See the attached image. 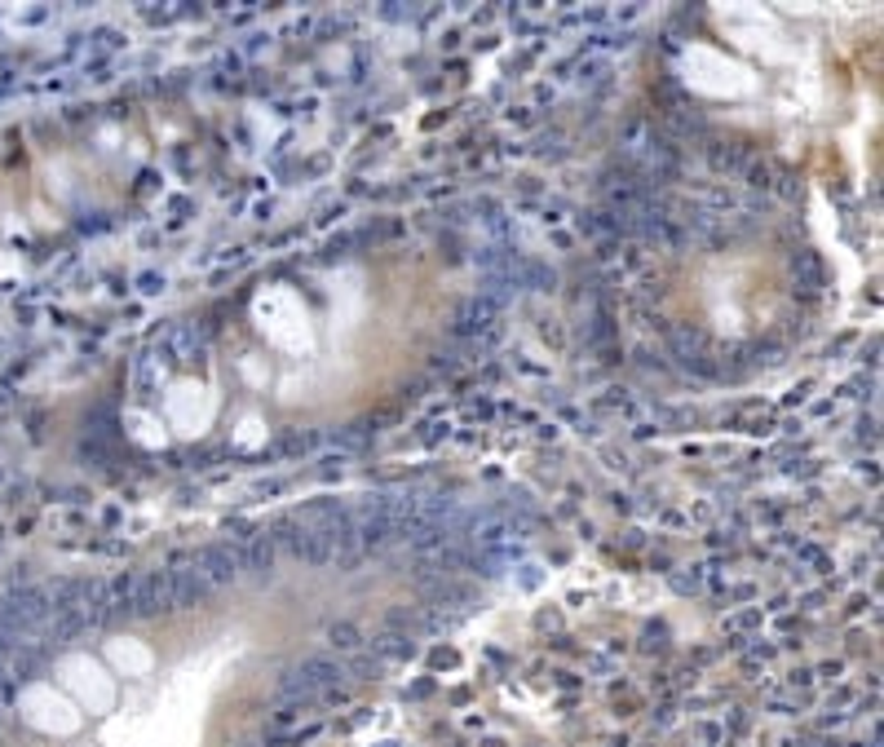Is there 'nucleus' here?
Instances as JSON below:
<instances>
[{"mask_svg": "<svg viewBox=\"0 0 884 747\" xmlns=\"http://www.w3.org/2000/svg\"><path fill=\"white\" fill-rule=\"evenodd\" d=\"M279 690H283V694H288V699H297V694H301V699H309V694H314V690H319V685H314V681H309L306 673H301V668H297V673H288V677L279 681Z\"/></svg>", "mask_w": 884, "mask_h": 747, "instance_id": "1a4fd4ad", "label": "nucleus"}, {"mask_svg": "<svg viewBox=\"0 0 884 747\" xmlns=\"http://www.w3.org/2000/svg\"><path fill=\"white\" fill-rule=\"evenodd\" d=\"M270 540H274V548L283 544L292 557H301V553H306V526H301L297 517H279V522L270 526Z\"/></svg>", "mask_w": 884, "mask_h": 747, "instance_id": "423d86ee", "label": "nucleus"}, {"mask_svg": "<svg viewBox=\"0 0 884 747\" xmlns=\"http://www.w3.org/2000/svg\"><path fill=\"white\" fill-rule=\"evenodd\" d=\"M84 628H89L84 606H63V611L54 614V642H75Z\"/></svg>", "mask_w": 884, "mask_h": 747, "instance_id": "0eeeda50", "label": "nucleus"}, {"mask_svg": "<svg viewBox=\"0 0 884 747\" xmlns=\"http://www.w3.org/2000/svg\"><path fill=\"white\" fill-rule=\"evenodd\" d=\"M354 673H359V677H376V663L372 659H354Z\"/></svg>", "mask_w": 884, "mask_h": 747, "instance_id": "f8f14e48", "label": "nucleus"}, {"mask_svg": "<svg viewBox=\"0 0 884 747\" xmlns=\"http://www.w3.org/2000/svg\"><path fill=\"white\" fill-rule=\"evenodd\" d=\"M208 584H235L239 575V557L231 553V544H208L204 548V562H200Z\"/></svg>", "mask_w": 884, "mask_h": 747, "instance_id": "20e7f679", "label": "nucleus"}, {"mask_svg": "<svg viewBox=\"0 0 884 747\" xmlns=\"http://www.w3.org/2000/svg\"><path fill=\"white\" fill-rule=\"evenodd\" d=\"M337 540H340V513L332 522H323L319 531H306V557L309 566H328V562H337Z\"/></svg>", "mask_w": 884, "mask_h": 747, "instance_id": "7ed1b4c3", "label": "nucleus"}, {"mask_svg": "<svg viewBox=\"0 0 884 747\" xmlns=\"http://www.w3.org/2000/svg\"><path fill=\"white\" fill-rule=\"evenodd\" d=\"M243 571L252 579H270L274 571V540H270V531H257L252 540H248V548H243Z\"/></svg>", "mask_w": 884, "mask_h": 747, "instance_id": "39448f33", "label": "nucleus"}, {"mask_svg": "<svg viewBox=\"0 0 884 747\" xmlns=\"http://www.w3.org/2000/svg\"><path fill=\"white\" fill-rule=\"evenodd\" d=\"M376 650H380V654H403V659H408V654H411V642H408V637H380V642H376Z\"/></svg>", "mask_w": 884, "mask_h": 747, "instance_id": "9b49d317", "label": "nucleus"}, {"mask_svg": "<svg viewBox=\"0 0 884 747\" xmlns=\"http://www.w3.org/2000/svg\"><path fill=\"white\" fill-rule=\"evenodd\" d=\"M301 673H306L314 685H337V681L345 677L332 659H306V663H301Z\"/></svg>", "mask_w": 884, "mask_h": 747, "instance_id": "6e6552de", "label": "nucleus"}, {"mask_svg": "<svg viewBox=\"0 0 884 747\" xmlns=\"http://www.w3.org/2000/svg\"><path fill=\"white\" fill-rule=\"evenodd\" d=\"M133 611L137 614H160L172 611V579L169 571H151L133 584Z\"/></svg>", "mask_w": 884, "mask_h": 747, "instance_id": "f257e3e1", "label": "nucleus"}, {"mask_svg": "<svg viewBox=\"0 0 884 747\" xmlns=\"http://www.w3.org/2000/svg\"><path fill=\"white\" fill-rule=\"evenodd\" d=\"M328 642L337 645V650H359L363 637H359V628H354V624H332V628H328Z\"/></svg>", "mask_w": 884, "mask_h": 747, "instance_id": "9d476101", "label": "nucleus"}, {"mask_svg": "<svg viewBox=\"0 0 884 747\" xmlns=\"http://www.w3.org/2000/svg\"><path fill=\"white\" fill-rule=\"evenodd\" d=\"M169 579H172V606H177V611H195V606H204L208 602V588H212V584L204 579L200 566L169 571Z\"/></svg>", "mask_w": 884, "mask_h": 747, "instance_id": "f03ea898", "label": "nucleus"}]
</instances>
